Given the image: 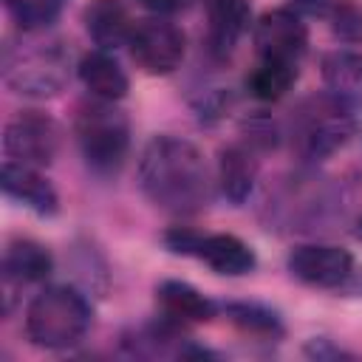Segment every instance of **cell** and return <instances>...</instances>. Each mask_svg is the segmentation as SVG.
<instances>
[{
  "instance_id": "1",
  "label": "cell",
  "mask_w": 362,
  "mask_h": 362,
  "mask_svg": "<svg viewBox=\"0 0 362 362\" xmlns=\"http://www.w3.org/2000/svg\"><path fill=\"white\" fill-rule=\"evenodd\" d=\"M144 198L170 215H198L212 201V175L204 153L181 136L158 133L139 156Z\"/></svg>"
},
{
  "instance_id": "2",
  "label": "cell",
  "mask_w": 362,
  "mask_h": 362,
  "mask_svg": "<svg viewBox=\"0 0 362 362\" xmlns=\"http://www.w3.org/2000/svg\"><path fill=\"white\" fill-rule=\"evenodd\" d=\"M0 74L8 90L28 99H51L68 85L71 51L62 40L42 37V31H20L3 45Z\"/></svg>"
},
{
  "instance_id": "3",
  "label": "cell",
  "mask_w": 362,
  "mask_h": 362,
  "mask_svg": "<svg viewBox=\"0 0 362 362\" xmlns=\"http://www.w3.org/2000/svg\"><path fill=\"white\" fill-rule=\"evenodd\" d=\"M93 325L90 297L79 286H45L25 308V337L45 351L74 348Z\"/></svg>"
},
{
  "instance_id": "4",
  "label": "cell",
  "mask_w": 362,
  "mask_h": 362,
  "mask_svg": "<svg viewBox=\"0 0 362 362\" xmlns=\"http://www.w3.org/2000/svg\"><path fill=\"white\" fill-rule=\"evenodd\" d=\"M356 130L354 107L337 99L334 93H314L305 96L288 119V141L297 158L305 167H314L342 150Z\"/></svg>"
},
{
  "instance_id": "5",
  "label": "cell",
  "mask_w": 362,
  "mask_h": 362,
  "mask_svg": "<svg viewBox=\"0 0 362 362\" xmlns=\"http://www.w3.org/2000/svg\"><path fill=\"white\" fill-rule=\"evenodd\" d=\"M74 136L85 167L99 178H110L122 170L127 158L130 119L116 102L93 96L76 107Z\"/></svg>"
},
{
  "instance_id": "6",
  "label": "cell",
  "mask_w": 362,
  "mask_h": 362,
  "mask_svg": "<svg viewBox=\"0 0 362 362\" xmlns=\"http://www.w3.org/2000/svg\"><path fill=\"white\" fill-rule=\"evenodd\" d=\"M339 206V195L325 178H317L311 173H300L286 178L269 198V226L297 229V232H314L325 223H331L334 212Z\"/></svg>"
},
{
  "instance_id": "7",
  "label": "cell",
  "mask_w": 362,
  "mask_h": 362,
  "mask_svg": "<svg viewBox=\"0 0 362 362\" xmlns=\"http://www.w3.org/2000/svg\"><path fill=\"white\" fill-rule=\"evenodd\" d=\"M127 48H130L133 62L144 74L167 76V74H173L184 62L187 37H184V31L173 20L156 14V17L139 20L133 25V34L127 40Z\"/></svg>"
},
{
  "instance_id": "8",
  "label": "cell",
  "mask_w": 362,
  "mask_h": 362,
  "mask_svg": "<svg viewBox=\"0 0 362 362\" xmlns=\"http://www.w3.org/2000/svg\"><path fill=\"white\" fill-rule=\"evenodd\" d=\"M59 150V127L40 110H20L3 127V153L28 167H51Z\"/></svg>"
},
{
  "instance_id": "9",
  "label": "cell",
  "mask_w": 362,
  "mask_h": 362,
  "mask_svg": "<svg viewBox=\"0 0 362 362\" xmlns=\"http://www.w3.org/2000/svg\"><path fill=\"white\" fill-rule=\"evenodd\" d=\"M252 42L260 59H280L300 65V59L308 51V28L300 11L272 8L257 17L252 28Z\"/></svg>"
},
{
  "instance_id": "10",
  "label": "cell",
  "mask_w": 362,
  "mask_h": 362,
  "mask_svg": "<svg viewBox=\"0 0 362 362\" xmlns=\"http://www.w3.org/2000/svg\"><path fill=\"white\" fill-rule=\"evenodd\" d=\"M286 269L305 286L342 288L354 274V255L334 243H300L288 252Z\"/></svg>"
},
{
  "instance_id": "11",
  "label": "cell",
  "mask_w": 362,
  "mask_h": 362,
  "mask_svg": "<svg viewBox=\"0 0 362 362\" xmlns=\"http://www.w3.org/2000/svg\"><path fill=\"white\" fill-rule=\"evenodd\" d=\"M0 187L11 201L23 204L25 209H31L42 218H51L59 212V195H57L54 184L37 167L6 158L0 167Z\"/></svg>"
},
{
  "instance_id": "12",
  "label": "cell",
  "mask_w": 362,
  "mask_h": 362,
  "mask_svg": "<svg viewBox=\"0 0 362 362\" xmlns=\"http://www.w3.org/2000/svg\"><path fill=\"white\" fill-rule=\"evenodd\" d=\"M252 23L249 0H206V45L212 57L226 59Z\"/></svg>"
},
{
  "instance_id": "13",
  "label": "cell",
  "mask_w": 362,
  "mask_h": 362,
  "mask_svg": "<svg viewBox=\"0 0 362 362\" xmlns=\"http://www.w3.org/2000/svg\"><path fill=\"white\" fill-rule=\"evenodd\" d=\"M192 257H198L201 263H206L212 272L229 274V277L249 274L257 266L255 249L246 240H240L238 235H226V232H215V235H204L201 232Z\"/></svg>"
},
{
  "instance_id": "14",
  "label": "cell",
  "mask_w": 362,
  "mask_h": 362,
  "mask_svg": "<svg viewBox=\"0 0 362 362\" xmlns=\"http://www.w3.org/2000/svg\"><path fill=\"white\" fill-rule=\"evenodd\" d=\"M257 181V158L255 150L246 144H229L218 153V175L215 187L221 198H226L232 206H240L249 201Z\"/></svg>"
},
{
  "instance_id": "15",
  "label": "cell",
  "mask_w": 362,
  "mask_h": 362,
  "mask_svg": "<svg viewBox=\"0 0 362 362\" xmlns=\"http://www.w3.org/2000/svg\"><path fill=\"white\" fill-rule=\"evenodd\" d=\"M54 272L51 252L31 240V238H14L6 243L3 252V286H28V283H45Z\"/></svg>"
},
{
  "instance_id": "16",
  "label": "cell",
  "mask_w": 362,
  "mask_h": 362,
  "mask_svg": "<svg viewBox=\"0 0 362 362\" xmlns=\"http://www.w3.org/2000/svg\"><path fill=\"white\" fill-rule=\"evenodd\" d=\"M82 23H85V31L93 40V45L105 48V51L127 45L133 25H136L122 0H90L82 11Z\"/></svg>"
},
{
  "instance_id": "17",
  "label": "cell",
  "mask_w": 362,
  "mask_h": 362,
  "mask_svg": "<svg viewBox=\"0 0 362 362\" xmlns=\"http://www.w3.org/2000/svg\"><path fill=\"white\" fill-rule=\"evenodd\" d=\"M76 76L79 82L90 90V96L96 99H107V102H119L127 96L130 90V79L124 74V68L119 65V59L105 51V48H93L88 51L79 62H76Z\"/></svg>"
},
{
  "instance_id": "18",
  "label": "cell",
  "mask_w": 362,
  "mask_h": 362,
  "mask_svg": "<svg viewBox=\"0 0 362 362\" xmlns=\"http://www.w3.org/2000/svg\"><path fill=\"white\" fill-rule=\"evenodd\" d=\"M156 300L161 314L178 320V322H209L221 314V303L201 294L187 280H161L156 286Z\"/></svg>"
},
{
  "instance_id": "19",
  "label": "cell",
  "mask_w": 362,
  "mask_h": 362,
  "mask_svg": "<svg viewBox=\"0 0 362 362\" xmlns=\"http://www.w3.org/2000/svg\"><path fill=\"white\" fill-rule=\"evenodd\" d=\"M322 82L328 93L351 107L362 105V51L337 48L322 57Z\"/></svg>"
},
{
  "instance_id": "20",
  "label": "cell",
  "mask_w": 362,
  "mask_h": 362,
  "mask_svg": "<svg viewBox=\"0 0 362 362\" xmlns=\"http://www.w3.org/2000/svg\"><path fill=\"white\" fill-rule=\"evenodd\" d=\"M68 266L74 272V286H79L88 297H105L110 288V269L105 255L90 240H76L68 249Z\"/></svg>"
},
{
  "instance_id": "21",
  "label": "cell",
  "mask_w": 362,
  "mask_h": 362,
  "mask_svg": "<svg viewBox=\"0 0 362 362\" xmlns=\"http://www.w3.org/2000/svg\"><path fill=\"white\" fill-rule=\"evenodd\" d=\"M221 314L238 325L240 331L246 334H257V337H283L286 325H283V317L277 308L266 305V303H255V300H229V303H221Z\"/></svg>"
},
{
  "instance_id": "22",
  "label": "cell",
  "mask_w": 362,
  "mask_h": 362,
  "mask_svg": "<svg viewBox=\"0 0 362 362\" xmlns=\"http://www.w3.org/2000/svg\"><path fill=\"white\" fill-rule=\"evenodd\" d=\"M297 82V65L280 59H260L246 76V90L257 102H277Z\"/></svg>"
},
{
  "instance_id": "23",
  "label": "cell",
  "mask_w": 362,
  "mask_h": 362,
  "mask_svg": "<svg viewBox=\"0 0 362 362\" xmlns=\"http://www.w3.org/2000/svg\"><path fill=\"white\" fill-rule=\"evenodd\" d=\"M6 11L23 31H45L62 8V0H3Z\"/></svg>"
},
{
  "instance_id": "24",
  "label": "cell",
  "mask_w": 362,
  "mask_h": 362,
  "mask_svg": "<svg viewBox=\"0 0 362 362\" xmlns=\"http://www.w3.org/2000/svg\"><path fill=\"white\" fill-rule=\"evenodd\" d=\"M331 31L339 42L345 45H359L362 42V6L354 0H334L331 11Z\"/></svg>"
},
{
  "instance_id": "25",
  "label": "cell",
  "mask_w": 362,
  "mask_h": 362,
  "mask_svg": "<svg viewBox=\"0 0 362 362\" xmlns=\"http://www.w3.org/2000/svg\"><path fill=\"white\" fill-rule=\"evenodd\" d=\"M240 130H243V144L252 147L255 153L257 150H274L280 144V136H283L280 127L274 124V119L266 116V113L246 116L243 124H240Z\"/></svg>"
},
{
  "instance_id": "26",
  "label": "cell",
  "mask_w": 362,
  "mask_h": 362,
  "mask_svg": "<svg viewBox=\"0 0 362 362\" xmlns=\"http://www.w3.org/2000/svg\"><path fill=\"white\" fill-rule=\"evenodd\" d=\"M189 102L201 122H218L232 107V90L221 85H209V88H201L195 96H189Z\"/></svg>"
},
{
  "instance_id": "27",
  "label": "cell",
  "mask_w": 362,
  "mask_h": 362,
  "mask_svg": "<svg viewBox=\"0 0 362 362\" xmlns=\"http://www.w3.org/2000/svg\"><path fill=\"white\" fill-rule=\"evenodd\" d=\"M303 354L308 359H317V362H339V359H356L351 351L334 345V339L328 337H311L305 345H303Z\"/></svg>"
},
{
  "instance_id": "28",
  "label": "cell",
  "mask_w": 362,
  "mask_h": 362,
  "mask_svg": "<svg viewBox=\"0 0 362 362\" xmlns=\"http://www.w3.org/2000/svg\"><path fill=\"white\" fill-rule=\"evenodd\" d=\"M136 3L144 6V8L153 11V14L167 17V14H175V11H181V8H187L192 0H136Z\"/></svg>"
},
{
  "instance_id": "29",
  "label": "cell",
  "mask_w": 362,
  "mask_h": 362,
  "mask_svg": "<svg viewBox=\"0 0 362 362\" xmlns=\"http://www.w3.org/2000/svg\"><path fill=\"white\" fill-rule=\"evenodd\" d=\"M294 3V11L300 14H328L334 0H291Z\"/></svg>"
},
{
  "instance_id": "30",
  "label": "cell",
  "mask_w": 362,
  "mask_h": 362,
  "mask_svg": "<svg viewBox=\"0 0 362 362\" xmlns=\"http://www.w3.org/2000/svg\"><path fill=\"white\" fill-rule=\"evenodd\" d=\"M348 294H362V269H354V274L348 277V283L342 286Z\"/></svg>"
},
{
  "instance_id": "31",
  "label": "cell",
  "mask_w": 362,
  "mask_h": 362,
  "mask_svg": "<svg viewBox=\"0 0 362 362\" xmlns=\"http://www.w3.org/2000/svg\"><path fill=\"white\" fill-rule=\"evenodd\" d=\"M354 238H359V240H362V218L354 223Z\"/></svg>"
}]
</instances>
